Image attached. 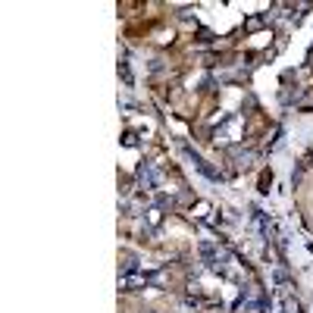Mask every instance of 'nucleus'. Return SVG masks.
<instances>
[{
  "mask_svg": "<svg viewBox=\"0 0 313 313\" xmlns=\"http://www.w3.org/2000/svg\"><path fill=\"white\" fill-rule=\"evenodd\" d=\"M207 210H210V204H204V201H201V204H198V216H207Z\"/></svg>",
  "mask_w": 313,
  "mask_h": 313,
  "instance_id": "nucleus-6",
  "label": "nucleus"
},
{
  "mask_svg": "<svg viewBox=\"0 0 313 313\" xmlns=\"http://www.w3.org/2000/svg\"><path fill=\"white\" fill-rule=\"evenodd\" d=\"M188 157L194 160V166H198V169L204 172V176H207V179H219V172H213L210 166H207V160H204V157H198V154H194V150H188Z\"/></svg>",
  "mask_w": 313,
  "mask_h": 313,
  "instance_id": "nucleus-3",
  "label": "nucleus"
},
{
  "mask_svg": "<svg viewBox=\"0 0 313 313\" xmlns=\"http://www.w3.org/2000/svg\"><path fill=\"white\" fill-rule=\"evenodd\" d=\"M157 176H160V172H157L154 166H147V163L138 169V182H141L144 188H154V185H157Z\"/></svg>",
  "mask_w": 313,
  "mask_h": 313,
  "instance_id": "nucleus-2",
  "label": "nucleus"
},
{
  "mask_svg": "<svg viewBox=\"0 0 313 313\" xmlns=\"http://www.w3.org/2000/svg\"><path fill=\"white\" fill-rule=\"evenodd\" d=\"M147 223L160 226V223H163V210H160V207H150V210H147Z\"/></svg>",
  "mask_w": 313,
  "mask_h": 313,
  "instance_id": "nucleus-4",
  "label": "nucleus"
},
{
  "mask_svg": "<svg viewBox=\"0 0 313 313\" xmlns=\"http://www.w3.org/2000/svg\"><path fill=\"white\" fill-rule=\"evenodd\" d=\"M285 313H298V301L288 298V301H285Z\"/></svg>",
  "mask_w": 313,
  "mask_h": 313,
  "instance_id": "nucleus-5",
  "label": "nucleus"
},
{
  "mask_svg": "<svg viewBox=\"0 0 313 313\" xmlns=\"http://www.w3.org/2000/svg\"><path fill=\"white\" fill-rule=\"evenodd\" d=\"M238 135H241V122H238V119H229L226 129H223V132H216V144H219V141L229 144V141H235Z\"/></svg>",
  "mask_w": 313,
  "mask_h": 313,
  "instance_id": "nucleus-1",
  "label": "nucleus"
},
{
  "mask_svg": "<svg viewBox=\"0 0 313 313\" xmlns=\"http://www.w3.org/2000/svg\"><path fill=\"white\" fill-rule=\"evenodd\" d=\"M144 313H157V310H144Z\"/></svg>",
  "mask_w": 313,
  "mask_h": 313,
  "instance_id": "nucleus-7",
  "label": "nucleus"
}]
</instances>
